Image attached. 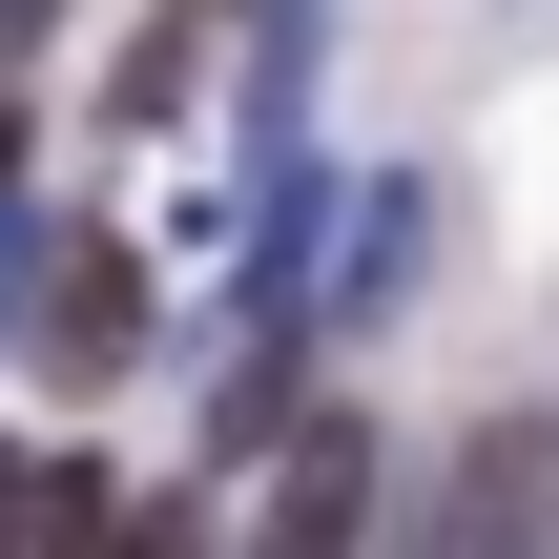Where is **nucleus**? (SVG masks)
Wrapping results in <instances>:
<instances>
[{
	"label": "nucleus",
	"instance_id": "nucleus-6",
	"mask_svg": "<svg viewBox=\"0 0 559 559\" xmlns=\"http://www.w3.org/2000/svg\"><path fill=\"white\" fill-rule=\"evenodd\" d=\"M41 21H62V0H0V41H41Z\"/></svg>",
	"mask_w": 559,
	"mask_h": 559
},
{
	"label": "nucleus",
	"instance_id": "nucleus-4",
	"mask_svg": "<svg viewBox=\"0 0 559 559\" xmlns=\"http://www.w3.org/2000/svg\"><path fill=\"white\" fill-rule=\"evenodd\" d=\"M519 477H539V436H477V456H456V498H436V539H415V559H519Z\"/></svg>",
	"mask_w": 559,
	"mask_h": 559
},
{
	"label": "nucleus",
	"instance_id": "nucleus-5",
	"mask_svg": "<svg viewBox=\"0 0 559 559\" xmlns=\"http://www.w3.org/2000/svg\"><path fill=\"white\" fill-rule=\"evenodd\" d=\"M83 559H207V539H187V498H104V539H83Z\"/></svg>",
	"mask_w": 559,
	"mask_h": 559
},
{
	"label": "nucleus",
	"instance_id": "nucleus-3",
	"mask_svg": "<svg viewBox=\"0 0 559 559\" xmlns=\"http://www.w3.org/2000/svg\"><path fill=\"white\" fill-rule=\"evenodd\" d=\"M104 539V456H21L0 436V559H83Z\"/></svg>",
	"mask_w": 559,
	"mask_h": 559
},
{
	"label": "nucleus",
	"instance_id": "nucleus-1",
	"mask_svg": "<svg viewBox=\"0 0 559 559\" xmlns=\"http://www.w3.org/2000/svg\"><path fill=\"white\" fill-rule=\"evenodd\" d=\"M373 539V415H290V456H270V519L249 559H353Z\"/></svg>",
	"mask_w": 559,
	"mask_h": 559
},
{
	"label": "nucleus",
	"instance_id": "nucleus-2",
	"mask_svg": "<svg viewBox=\"0 0 559 559\" xmlns=\"http://www.w3.org/2000/svg\"><path fill=\"white\" fill-rule=\"evenodd\" d=\"M41 332H62L41 373H83V394L145 373V270H124V249H62V270H41Z\"/></svg>",
	"mask_w": 559,
	"mask_h": 559
},
{
	"label": "nucleus",
	"instance_id": "nucleus-7",
	"mask_svg": "<svg viewBox=\"0 0 559 559\" xmlns=\"http://www.w3.org/2000/svg\"><path fill=\"white\" fill-rule=\"evenodd\" d=\"M21 145H41V124H21V104H0V187H21Z\"/></svg>",
	"mask_w": 559,
	"mask_h": 559
}]
</instances>
